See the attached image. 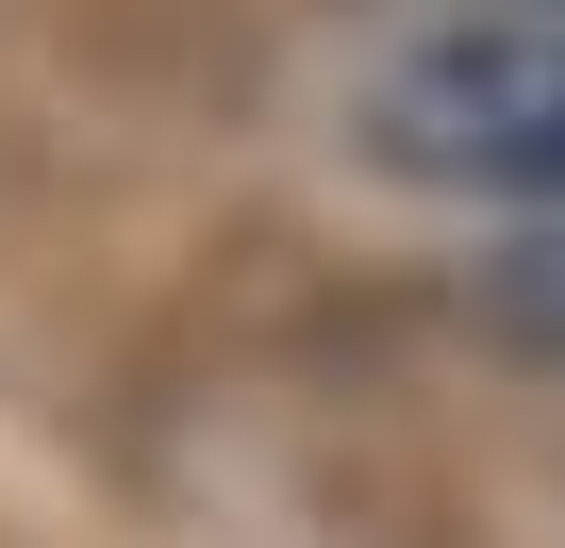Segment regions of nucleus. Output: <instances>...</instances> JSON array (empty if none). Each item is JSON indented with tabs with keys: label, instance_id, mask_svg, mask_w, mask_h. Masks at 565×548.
I'll use <instances>...</instances> for the list:
<instances>
[{
	"label": "nucleus",
	"instance_id": "2",
	"mask_svg": "<svg viewBox=\"0 0 565 548\" xmlns=\"http://www.w3.org/2000/svg\"><path fill=\"white\" fill-rule=\"evenodd\" d=\"M482 316H499L515 350H548V366H565V233H548V249H499V266H482Z\"/></svg>",
	"mask_w": 565,
	"mask_h": 548
},
{
	"label": "nucleus",
	"instance_id": "1",
	"mask_svg": "<svg viewBox=\"0 0 565 548\" xmlns=\"http://www.w3.org/2000/svg\"><path fill=\"white\" fill-rule=\"evenodd\" d=\"M383 166L416 183H482V200H565V0H515V18H449L383 67L366 100Z\"/></svg>",
	"mask_w": 565,
	"mask_h": 548
}]
</instances>
